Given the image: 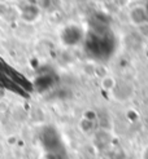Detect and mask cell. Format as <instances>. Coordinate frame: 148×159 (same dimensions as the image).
Returning a JSON list of instances; mask_svg holds the SVG:
<instances>
[{"instance_id":"1","label":"cell","mask_w":148,"mask_h":159,"mask_svg":"<svg viewBox=\"0 0 148 159\" xmlns=\"http://www.w3.org/2000/svg\"><path fill=\"white\" fill-rule=\"evenodd\" d=\"M101 85H103V88H104V89H107V91H112V89L116 88L117 83H116V79H114V78H112V76H105L103 80H101Z\"/></svg>"}]
</instances>
